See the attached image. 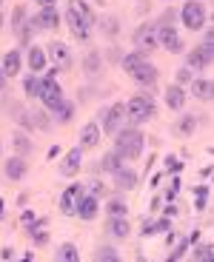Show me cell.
Masks as SVG:
<instances>
[{
  "label": "cell",
  "mask_w": 214,
  "mask_h": 262,
  "mask_svg": "<svg viewBox=\"0 0 214 262\" xmlns=\"http://www.w3.org/2000/svg\"><path fill=\"white\" fill-rule=\"evenodd\" d=\"M66 23H69L71 34L74 40H89L91 34V26H94V12L86 0H69V6H66Z\"/></svg>",
  "instance_id": "6da1fadb"
},
{
  "label": "cell",
  "mask_w": 214,
  "mask_h": 262,
  "mask_svg": "<svg viewBox=\"0 0 214 262\" xmlns=\"http://www.w3.org/2000/svg\"><path fill=\"white\" fill-rule=\"evenodd\" d=\"M123 69L131 74V77L137 80V83L143 85V89H151L154 92V83H157V69L149 63V60L143 57L140 52H134V54H126L123 57Z\"/></svg>",
  "instance_id": "7a4b0ae2"
},
{
  "label": "cell",
  "mask_w": 214,
  "mask_h": 262,
  "mask_svg": "<svg viewBox=\"0 0 214 262\" xmlns=\"http://www.w3.org/2000/svg\"><path fill=\"white\" fill-rule=\"evenodd\" d=\"M114 151L123 160H137L143 154V134L137 128H120V131H117Z\"/></svg>",
  "instance_id": "3957f363"
},
{
  "label": "cell",
  "mask_w": 214,
  "mask_h": 262,
  "mask_svg": "<svg viewBox=\"0 0 214 262\" xmlns=\"http://www.w3.org/2000/svg\"><path fill=\"white\" fill-rule=\"evenodd\" d=\"M123 108H126V120H131V123H146V120L154 117V103L146 94H134L129 103H123Z\"/></svg>",
  "instance_id": "277c9868"
},
{
  "label": "cell",
  "mask_w": 214,
  "mask_h": 262,
  "mask_svg": "<svg viewBox=\"0 0 214 262\" xmlns=\"http://www.w3.org/2000/svg\"><path fill=\"white\" fill-rule=\"evenodd\" d=\"M180 20H183L186 29L200 32V29L206 26V20H208V12H206V6H203L200 0H186L183 9H180Z\"/></svg>",
  "instance_id": "5b68a950"
},
{
  "label": "cell",
  "mask_w": 214,
  "mask_h": 262,
  "mask_svg": "<svg viewBox=\"0 0 214 262\" xmlns=\"http://www.w3.org/2000/svg\"><path fill=\"white\" fill-rule=\"evenodd\" d=\"M37 97L43 100L46 108H54V105L63 100V89H60V83H57V72H49V77L40 80V94Z\"/></svg>",
  "instance_id": "8992f818"
},
{
  "label": "cell",
  "mask_w": 214,
  "mask_h": 262,
  "mask_svg": "<svg viewBox=\"0 0 214 262\" xmlns=\"http://www.w3.org/2000/svg\"><path fill=\"white\" fill-rule=\"evenodd\" d=\"M211 60H214V43H206L203 40L200 46H194L191 52H188V57H186V69H208L211 66Z\"/></svg>",
  "instance_id": "52a82bcc"
},
{
  "label": "cell",
  "mask_w": 214,
  "mask_h": 262,
  "mask_svg": "<svg viewBox=\"0 0 214 262\" xmlns=\"http://www.w3.org/2000/svg\"><path fill=\"white\" fill-rule=\"evenodd\" d=\"M126 108H123V103H114V105H109V108H103V131L106 134H117L120 128H126Z\"/></svg>",
  "instance_id": "ba28073f"
},
{
  "label": "cell",
  "mask_w": 214,
  "mask_h": 262,
  "mask_svg": "<svg viewBox=\"0 0 214 262\" xmlns=\"http://www.w3.org/2000/svg\"><path fill=\"white\" fill-rule=\"evenodd\" d=\"M157 46H163L171 54L183 52V40H180V34H177V29L174 26H157Z\"/></svg>",
  "instance_id": "9c48e42d"
},
{
  "label": "cell",
  "mask_w": 214,
  "mask_h": 262,
  "mask_svg": "<svg viewBox=\"0 0 214 262\" xmlns=\"http://www.w3.org/2000/svg\"><path fill=\"white\" fill-rule=\"evenodd\" d=\"M134 46L143 52H154L157 49V26L154 23H146V26H140L134 32Z\"/></svg>",
  "instance_id": "30bf717a"
},
{
  "label": "cell",
  "mask_w": 214,
  "mask_h": 262,
  "mask_svg": "<svg viewBox=\"0 0 214 262\" xmlns=\"http://www.w3.org/2000/svg\"><path fill=\"white\" fill-rule=\"evenodd\" d=\"M60 23V12L54 6H43L37 14L32 17V29H40V32H49Z\"/></svg>",
  "instance_id": "8fae6325"
},
{
  "label": "cell",
  "mask_w": 214,
  "mask_h": 262,
  "mask_svg": "<svg viewBox=\"0 0 214 262\" xmlns=\"http://www.w3.org/2000/svg\"><path fill=\"white\" fill-rule=\"evenodd\" d=\"M74 214H77L80 220H94V216H98V196L80 191L77 200H74Z\"/></svg>",
  "instance_id": "7c38bea8"
},
{
  "label": "cell",
  "mask_w": 214,
  "mask_h": 262,
  "mask_svg": "<svg viewBox=\"0 0 214 262\" xmlns=\"http://www.w3.org/2000/svg\"><path fill=\"white\" fill-rule=\"evenodd\" d=\"M83 163V148H71L63 160H60V177H74Z\"/></svg>",
  "instance_id": "4fadbf2b"
},
{
  "label": "cell",
  "mask_w": 214,
  "mask_h": 262,
  "mask_svg": "<svg viewBox=\"0 0 214 262\" xmlns=\"http://www.w3.org/2000/svg\"><path fill=\"white\" fill-rule=\"evenodd\" d=\"M46 57H52V63L57 66V69L71 66V52H69V46H66V43H60V40L49 43V52H46Z\"/></svg>",
  "instance_id": "5bb4252c"
},
{
  "label": "cell",
  "mask_w": 214,
  "mask_h": 262,
  "mask_svg": "<svg viewBox=\"0 0 214 262\" xmlns=\"http://www.w3.org/2000/svg\"><path fill=\"white\" fill-rule=\"evenodd\" d=\"M100 134H103V131H100L98 123H86L83 131H80V145L77 148H94V145L100 143Z\"/></svg>",
  "instance_id": "9a60e30c"
},
{
  "label": "cell",
  "mask_w": 214,
  "mask_h": 262,
  "mask_svg": "<svg viewBox=\"0 0 214 262\" xmlns=\"http://www.w3.org/2000/svg\"><path fill=\"white\" fill-rule=\"evenodd\" d=\"M80 191H83V185L74 183V185H69V188L60 194V211H63V214H74V200H77Z\"/></svg>",
  "instance_id": "2e32d148"
},
{
  "label": "cell",
  "mask_w": 214,
  "mask_h": 262,
  "mask_svg": "<svg viewBox=\"0 0 214 262\" xmlns=\"http://www.w3.org/2000/svg\"><path fill=\"white\" fill-rule=\"evenodd\" d=\"M20 66H23V60H20V52H17V49H12V52H6V57H3L0 72L6 74V77H14V74H20Z\"/></svg>",
  "instance_id": "e0dca14e"
},
{
  "label": "cell",
  "mask_w": 214,
  "mask_h": 262,
  "mask_svg": "<svg viewBox=\"0 0 214 262\" xmlns=\"http://www.w3.org/2000/svg\"><path fill=\"white\" fill-rule=\"evenodd\" d=\"M12 148H14V154L17 157H26V154H32V140H29V134L26 131H14L12 134Z\"/></svg>",
  "instance_id": "ac0fdd59"
},
{
  "label": "cell",
  "mask_w": 214,
  "mask_h": 262,
  "mask_svg": "<svg viewBox=\"0 0 214 262\" xmlns=\"http://www.w3.org/2000/svg\"><path fill=\"white\" fill-rule=\"evenodd\" d=\"M46 63H49V57H46L43 49H40V46L29 49V69H32V74H40L46 69Z\"/></svg>",
  "instance_id": "d6986e66"
},
{
  "label": "cell",
  "mask_w": 214,
  "mask_h": 262,
  "mask_svg": "<svg viewBox=\"0 0 214 262\" xmlns=\"http://www.w3.org/2000/svg\"><path fill=\"white\" fill-rule=\"evenodd\" d=\"M114 185H117V188H134V185H137V174H134V171H131V168H117L114 171Z\"/></svg>",
  "instance_id": "ffe728a7"
},
{
  "label": "cell",
  "mask_w": 214,
  "mask_h": 262,
  "mask_svg": "<svg viewBox=\"0 0 214 262\" xmlns=\"http://www.w3.org/2000/svg\"><path fill=\"white\" fill-rule=\"evenodd\" d=\"M129 216H111L109 220V234L117 236V239H126L129 236Z\"/></svg>",
  "instance_id": "44dd1931"
},
{
  "label": "cell",
  "mask_w": 214,
  "mask_h": 262,
  "mask_svg": "<svg viewBox=\"0 0 214 262\" xmlns=\"http://www.w3.org/2000/svg\"><path fill=\"white\" fill-rule=\"evenodd\" d=\"M6 177L9 180H23V177H26V160L14 154V157L6 163Z\"/></svg>",
  "instance_id": "7402d4cb"
},
{
  "label": "cell",
  "mask_w": 214,
  "mask_h": 262,
  "mask_svg": "<svg viewBox=\"0 0 214 262\" xmlns=\"http://www.w3.org/2000/svg\"><path fill=\"white\" fill-rule=\"evenodd\" d=\"M166 105L174 108V112H180L183 105H186V94H183L180 85H169V89H166Z\"/></svg>",
  "instance_id": "603a6c76"
},
{
  "label": "cell",
  "mask_w": 214,
  "mask_h": 262,
  "mask_svg": "<svg viewBox=\"0 0 214 262\" xmlns=\"http://www.w3.org/2000/svg\"><path fill=\"white\" fill-rule=\"evenodd\" d=\"M191 94L197 100H211V94H214L211 80H191Z\"/></svg>",
  "instance_id": "cb8c5ba5"
},
{
  "label": "cell",
  "mask_w": 214,
  "mask_h": 262,
  "mask_svg": "<svg viewBox=\"0 0 214 262\" xmlns=\"http://www.w3.org/2000/svg\"><path fill=\"white\" fill-rule=\"evenodd\" d=\"M52 112H54V120H57V123H69V120L74 117V105H71L69 100H60Z\"/></svg>",
  "instance_id": "d4e9b609"
},
{
  "label": "cell",
  "mask_w": 214,
  "mask_h": 262,
  "mask_svg": "<svg viewBox=\"0 0 214 262\" xmlns=\"http://www.w3.org/2000/svg\"><path fill=\"white\" fill-rule=\"evenodd\" d=\"M177 134H180V137H191V134H194L197 131V117L194 114H186V117L180 120V123H177Z\"/></svg>",
  "instance_id": "484cf974"
},
{
  "label": "cell",
  "mask_w": 214,
  "mask_h": 262,
  "mask_svg": "<svg viewBox=\"0 0 214 262\" xmlns=\"http://www.w3.org/2000/svg\"><path fill=\"white\" fill-rule=\"evenodd\" d=\"M54 262H80V254H77V248L74 245H60V251H57V256H54Z\"/></svg>",
  "instance_id": "4316f807"
},
{
  "label": "cell",
  "mask_w": 214,
  "mask_h": 262,
  "mask_svg": "<svg viewBox=\"0 0 214 262\" xmlns=\"http://www.w3.org/2000/svg\"><path fill=\"white\" fill-rule=\"evenodd\" d=\"M103 171H109V174H114L117 168H123V157H120V154H117V151H111V154H106L103 157Z\"/></svg>",
  "instance_id": "83f0119b"
},
{
  "label": "cell",
  "mask_w": 214,
  "mask_h": 262,
  "mask_svg": "<svg viewBox=\"0 0 214 262\" xmlns=\"http://www.w3.org/2000/svg\"><path fill=\"white\" fill-rule=\"evenodd\" d=\"M94 262H120V256H117V251L111 245H100L98 254H94Z\"/></svg>",
  "instance_id": "f1b7e54d"
},
{
  "label": "cell",
  "mask_w": 214,
  "mask_h": 262,
  "mask_svg": "<svg viewBox=\"0 0 214 262\" xmlns=\"http://www.w3.org/2000/svg\"><path fill=\"white\" fill-rule=\"evenodd\" d=\"M106 214L109 216H129V205H126V200H111L106 205Z\"/></svg>",
  "instance_id": "f546056e"
},
{
  "label": "cell",
  "mask_w": 214,
  "mask_h": 262,
  "mask_svg": "<svg viewBox=\"0 0 214 262\" xmlns=\"http://www.w3.org/2000/svg\"><path fill=\"white\" fill-rule=\"evenodd\" d=\"M23 92H26V97H37L40 94V77L37 74H29V77L23 80Z\"/></svg>",
  "instance_id": "4dcf8cb0"
},
{
  "label": "cell",
  "mask_w": 214,
  "mask_h": 262,
  "mask_svg": "<svg viewBox=\"0 0 214 262\" xmlns=\"http://www.w3.org/2000/svg\"><path fill=\"white\" fill-rule=\"evenodd\" d=\"M208 185H200V188H194V208L200 211V208H206V203H208Z\"/></svg>",
  "instance_id": "1f68e13d"
},
{
  "label": "cell",
  "mask_w": 214,
  "mask_h": 262,
  "mask_svg": "<svg viewBox=\"0 0 214 262\" xmlns=\"http://www.w3.org/2000/svg\"><path fill=\"white\" fill-rule=\"evenodd\" d=\"M23 20H26V9L17 6V9H14V14H12V29H14V32L23 29Z\"/></svg>",
  "instance_id": "d6a6232c"
},
{
  "label": "cell",
  "mask_w": 214,
  "mask_h": 262,
  "mask_svg": "<svg viewBox=\"0 0 214 262\" xmlns=\"http://www.w3.org/2000/svg\"><path fill=\"white\" fill-rule=\"evenodd\" d=\"M98 69H100V54H98V52H91V54H89V60H86V72L94 74Z\"/></svg>",
  "instance_id": "836d02e7"
},
{
  "label": "cell",
  "mask_w": 214,
  "mask_h": 262,
  "mask_svg": "<svg viewBox=\"0 0 214 262\" xmlns=\"http://www.w3.org/2000/svg\"><path fill=\"white\" fill-rule=\"evenodd\" d=\"M29 120H32V123L37 125L40 131H46V128H49V117H46L43 112H34V114H32V117H29Z\"/></svg>",
  "instance_id": "e575fe53"
},
{
  "label": "cell",
  "mask_w": 214,
  "mask_h": 262,
  "mask_svg": "<svg viewBox=\"0 0 214 262\" xmlns=\"http://www.w3.org/2000/svg\"><path fill=\"white\" fill-rule=\"evenodd\" d=\"M203 256H211V243H203L200 248L194 251V262H200Z\"/></svg>",
  "instance_id": "d590c367"
},
{
  "label": "cell",
  "mask_w": 214,
  "mask_h": 262,
  "mask_svg": "<svg viewBox=\"0 0 214 262\" xmlns=\"http://www.w3.org/2000/svg\"><path fill=\"white\" fill-rule=\"evenodd\" d=\"M109 32V37H114L117 34V20L114 17H109V20H103V34Z\"/></svg>",
  "instance_id": "8d00e7d4"
},
{
  "label": "cell",
  "mask_w": 214,
  "mask_h": 262,
  "mask_svg": "<svg viewBox=\"0 0 214 262\" xmlns=\"http://www.w3.org/2000/svg\"><path fill=\"white\" fill-rule=\"evenodd\" d=\"M177 191H180V177H174V180H171V185H169V194H166V200H169V203L177 196Z\"/></svg>",
  "instance_id": "74e56055"
},
{
  "label": "cell",
  "mask_w": 214,
  "mask_h": 262,
  "mask_svg": "<svg viewBox=\"0 0 214 262\" xmlns=\"http://www.w3.org/2000/svg\"><path fill=\"white\" fill-rule=\"evenodd\" d=\"M89 191H91V196H98V200H100V196H103V183H98V180H94V183L89 185Z\"/></svg>",
  "instance_id": "f35d334b"
},
{
  "label": "cell",
  "mask_w": 214,
  "mask_h": 262,
  "mask_svg": "<svg viewBox=\"0 0 214 262\" xmlns=\"http://www.w3.org/2000/svg\"><path fill=\"white\" fill-rule=\"evenodd\" d=\"M191 80V69H180L177 72V83H188Z\"/></svg>",
  "instance_id": "ab89813d"
},
{
  "label": "cell",
  "mask_w": 214,
  "mask_h": 262,
  "mask_svg": "<svg viewBox=\"0 0 214 262\" xmlns=\"http://www.w3.org/2000/svg\"><path fill=\"white\" fill-rule=\"evenodd\" d=\"M166 165H169L171 171H180V168H183V163H180V160H174V157H169V160H166Z\"/></svg>",
  "instance_id": "60d3db41"
},
{
  "label": "cell",
  "mask_w": 214,
  "mask_h": 262,
  "mask_svg": "<svg viewBox=\"0 0 214 262\" xmlns=\"http://www.w3.org/2000/svg\"><path fill=\"white\" fill-rule=\"evenodd\" d=\"M163 216H166V220H171V216H177V205H166V211H163Z\"/></svg>",
  "instance_id": "b9f144b4"
},
{
  "label": "cell",
  "mask_w": 214,
  "mask_h": 262,
  "mask_svg": "<svg viewBox=\"0 0 214 262\" xmlns=\"http://www.w3.org/2000/svg\"><path fill=\"white\" fill-rule=\"evenodd\" d=\"M23 223H26V225L34 223V214H32V211H26V214H23Z\"/></svg>",
  "instance_id": "7bdbcfd3"
},
{
  "label": "cell",
  "mask_w": 214,
  "mask_h": 262,
  "mask_svg": "<svg viewBox=\"0 0 214 262\" xmlns=\"http://www.w3.org/2000/svg\"><path fill=\"white\" fill-rule=\"evenodd\" d=\"M40 6H54V0H37Z\"/></svg>",
  "instance_id": "ee69618b"
},
{
  "label": "cell",
  "mask_w": 214,
  "mask_h": 262,
  "mask_svg": "<svg viewBox=\"0 0 214 262\" xmlns=\"http://www.w3.org/2000/svg\"><path fill=\"white\" fill-rule=\"evenodd\" d=\"M3 80H6V74L0 72V92H3Z\"/></svg>",
  "instance_id": "f6af8a7d"
},
{
  "label": "cell",
  "mask_w": 214,
  "mask_h": 262,
  "mask_svg": "<svg viewBox=\"0 0 214 262\" xmlns=\"http://www.w3.org/2000/svg\"><path fill=\"white\" fill-rule=\"evenodd\" d=\"M200 262H211V256H203V259Z\"/></svg>",
  "instance_id": "bcb514c9"
},
{
  "label": "cell",
  "mask_w": 214,
  "mask_h": 262,
  "mask_svg": "<svg viewBox=\"0 0 214 262\" xmlns=\"http://www.w3.org/2000/svg\"><path fill=\"white\" fill-rule=\"evenodd\" d=\"M0 26H3V14H0Z\"/></svg>",
  "instance_id": "7dc6e473"
},
{
  "label": "cell",
  "mask_w": 214,
  "mask_h": 262,
  "mask_svg": "<svg viewBox=\"0 0 214 262\" xmlns=\"http://www.w3.org/2000/svg\"><path fill=\"white\" fill-rule=\"evenodd\" d=\"M0 6H3V0H0Z\"/></svg>",
  "instance_id": "c3c4849f"
}]
</instances>
